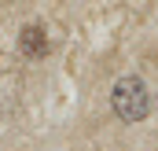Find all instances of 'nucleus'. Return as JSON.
I'll list each match as a JSON object with an SVG mask.
<instances>
[{"label": "nucleus", "mask_w": 158, "mask_h": 151, "mask_svg": "<svg viewBox=\"0 0 158 151\" xmlns=\"http://www.w3.org/2000/svg\"><path fill=\"white\" fill-rule=\"evenodd\" d=\"M52 52V41H48V30L37 26V22H30V26H22L19 30V55L22 59H30V63H37Z\"/></svg>", "instance_id": "nucleus-2"}, {"label": "nucleus", "mask_w": 158, "mask_h": 151, "mask_svg": "<svg viewBox=\"0 0 158 151\" xmlns=\"http://www.w3.org/2000/svg\"><path fill=\"white\" fill-rule=\"evenodd\" d=\"M110 107L118 114L121 122H129V125H136V122H143L147 114H151V92H147V81L136 74H125L114 81V88H110Z\"/></svg>", "instance_id": "nucleus-1"}]
</instances>
